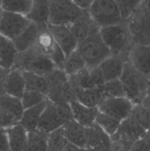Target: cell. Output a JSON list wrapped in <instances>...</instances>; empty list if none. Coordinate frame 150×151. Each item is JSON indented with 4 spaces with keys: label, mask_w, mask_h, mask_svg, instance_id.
Segmentation results:
<instances>
[{
    "label": "cell",
    "mask_w": 150,
    "mask_h": 151,
    "mask_svg": "<svg viewBox=\"0 0 150 151\" xmlns=\"http://www.w3.org/2000/svg\"><path fill=\"white\" fill-rule=\"evenodd\" d=\"M99 33L112 55L128 60L129 52L135 44L126 21L117 24L101 27Z\"/></svg>",
    "instance_id": "cell-1"
},
{
    "label": "cell",
    "mask_w": 150,
    "mask_h": 151,
    "mask_svg": "<svg viewBox=\"0 0 150 151\" xmlns=\"http://www.w3.org/2000/svg\"><path fill=\"white\" fill-rule=\"evenodd\" d=\"M120 80L124 88L126 97L134 105L141 104L148 93L150 78L126 61Z\"/></svg>",
    "instance_id": "cell-2"
},
{
    "label": "cell",
    "mask_w": 150,
    "mask_h": 151,
    "mask_svg": "<svg viewBox=\"0 0 150 151\" xmlns=\"http://www.w3.org/2000/svg\"><path fill=\"white\" fill-rule=\"evenodd\" d=\"M13 69L46 76L56 68L49 56L33 45L25 51L18 52Z\"/></svg>",
    "instance_id": "cell-3"
},
{
    "label": "cell",
    "mask_w": 150,
    "mask_h": 151,
    "mask_svg": "<svg viewBox=\"0 0 150 151\" xmlns=\"http://www.w3.org/2000/svg\"><path fill=\"white\" fill-rule=\"evenodd\" d=\"M76 50L84 59L88 69L98 67L105 59L112 55L99 32L90 35L79 42Z\"/></svg>",
    "instance_id": "cell-4"
},
{
    "label": "cell",
    "mask_w": 150,
    "mask_h": 151,
    "mask_svg": "<svg viewBox=\"0 0 150 151\" xmlns=\"http://www.w3.org/2000/svg\"><path fill=\"white\" fill-rule=\"evenodd\" d=\"M88 12L100 28L124 22L116 0H94Z\"/></svg>",
    "instance_id": "cell-5"
},
{
    "label": "cell",
    "mask_w": 150,
    "mask_h": 151,
    "mask_svg": "<svg viewBox=\"0 0 150 151\" xmlns=\"http://www.w3.org/2000/svg\"><path fill=\"white\" fill-rule=\"evenodd\" d=\"M126 22L134 44L150 46V13L142 4Z\"/></svg>",
    "instance_id": "cell-6"
},
{
    "label": "cell",
    "mask_w": 150,
    "mask_h": 151,
    "mask_svg": "<svg viewBox=\"0 0 150 151\" xmlns=\"http://www.w3.org/2000/svg\"><path fill=\"white\" fill-rule=\"evenodd\" d=\"M82 11L73 0H49L48 24L70 26Z\"/></svg>",
    "instance_id": "cell-7"
},
{
    "label": "cell",
    "mask_w": 150,
    "mask_h": 151,
    "mask_svg": "<svg viewBox=\"0 0 150 151\" xmlns=\"http://www.w3.org/2000/svg\"><path fill=\"white\" fill-rule=\"evenodd\" d=\"M31 24L26 16L4 11H0V35L13 41L21 35Z\"/></svg>",
    "instance_id": "cell-8"
},
{
    "label": "cell",
    "mask_w": 150,
    "mask_h": 151,
    "mask_svg": "<svg viewBox=\"0 0 150 151\" xmlns=\"http://www.w3.org/2000/svg\"><path fill=\"white\" fill-rule=\"evenodd\" d=\"M134 103L126 97L106 98L99 106V111L122 122L132 114Z\"/></svg>",
    "instance_id": "cell-9"
},
{
    "label": "cell",
    "mask_w": 150,
    "mask_h": 151,
    "mask_svg": "<svg viewBox=\"0 0 150 151\" xmlns=\"http://www.w3.org/2000/svg\"><path fill=\"white\" fill-rule=\"evenodd\" d=\"M146 133V130L130 116L121 122L117 132L111 137V139L130 149L132 145L144 137Z\"/></svg>",
    "instance_id": "cell-10"
},
{
    "label": "cell",
    "mask_w": 150,
    "mask_h": 151,
    "mask_svg": "<svg viewBox=\"0 0 150 151\" xmlns=\"http://www.w3.org/2000/svg\"><path fill=\"white\" fill-rule=\"evenodd\" d=\"M48 29L55 44L63 50L67 57L76 50L78 42L69 26L48 24Z\"/></svg>",
    "instance_id": "cell-11"
},
{
    "label": "cell",
    "mask_w": 150,
    "mask_h": 151,
    "mask_svg": "<svg viewBox=\"0 0 150 151\" xmlns=\"http://www.w3.org/2000/svg\"><path fill=\"white\" fill-rule=\"evenodd\" d=\"M66 123L57 111L56 105L47 100L46 106L41 114L38 131L48 135L52 131L61 128Z\"/></svg>",
    "instance_id": "cell-12"
},
{
    "label": "cell",
    "mask_w": 150,
    "mask_h": 151,
    "mask_svg": "<svg viewBox=\"0 0 150 151\" xmlns=\"http://www.w3.org/2000/svg\"><path fill=\"white\" fill-rule=\"evenodd\" d=\"M78 44L93 34L99 32L100 27L88 13L83 10L80 16L69 26Z\"/></svg>",
    "instance_id": "cell-13"
},
{
    "label": "cell",
    "mask_w": 150,
    "mask_h": 151,
    "mask_svg": "<svg viewBox=\"0 0 150 151\" xmlns=\"http://www.w3.org/2000/svg\"><path fill=\"white\" fill-rule=\"evenodd\" d=\"M45 77L48 84L47 100L54 103L63 102L61 93L63 86L68 81V75L63 70L54 69Z\"/></svg>",
    "instance_id": "cell-14"
},
{
    "label": "cell",
    "mask_w": 150,
    "mask_h": 151,
    "mask_svg": "<svg viewBox=\"0 0 150 151\" xmlns=\"http://www.w3.org/2000/svg\"><path fill=\"white\" fill-rule=\"evenodd\" d=\"M128 61L150 78V46L135 44L129 53Z\"/></svg>",
    "instance_id": "cell-15"
},
{
    "label": "cell",
    "mask_w": 150,
    "mask_h": 151,
    "mask_svg": "<svg viewBox=\"0 0 150 151\" xmlns=\"http://www.w3.org/2000/svg\"><path fill=\"white\" fill-rule=\"evenodd\" d=\"M64 137L69 144L82 148L87 147V128L71 119L62 127Z\"/></svg>",
    "instance_id": "cell-16"
},
{
    "label": "cell",
    "mask_w": 150,
    "mask_h": 151,
    "mask_svg": "<svg viewBox=\"0 0 150 151\" xmlns=\"http://www.w3.org/2000/svg\"><path fill=\"white\" fill-rule=\"evenodd\" d=\"M126 61L128 60L123 58L113 55L105 59L98 66L101 71L104 83L120 79L123 73L124 63Z\"/></svg>",
    "instance_id": "cell-17"
},
{
    "label": "cell",
    "mask_w": 150,
    "mask_h": 151,
    "mask_svg": "<svg viewBox=\"0 0 150 151\" xmlns=\"http://www.w3.org/2000/svg\"><path fill=\"white\" fill-rule=\"evenodd\" d=\"M73 119L83 126L88 128L95 123L99 113L98 108H91L82 104L77 100L70 103Z\"/></svg>",
    "instance_id": "cell-18"
},
{
    "label": "cell",
    "mask_w": 150,
    "mask_h": 151,
    "mask_svg": "<svg viewBox=\"0 0 150 151\" xmlns=\"http://www.w3.org/2000/svg\"><path fill=\"white\" fill-rule=\"evenodd\" d=\"M111 137L98 125L94 123L87 128L86 149L111 148Z\"/></svg>",
    "instance_id": "cell-19"
},
{
    "label": "cell",
    "mask_w": 150,
    "mask_h": 151,
    "mask_svg": "<svg viewBox=\"0 0 150 151\" xmlns=\"http://www.w3.org/2000/svg\"><path fill=\"white\" fill-rule=\"evenodd\" d=\"M47 25H39L31 22L29 26L13 41L18 52H24L32 47L36 42L40 32Z\"/></svg>",
    "instance_id": "cell-20"
},
{
    "label": "cell",
    "mask_w": 150,
    "mask_h": 151,
    "mask_svg": "<svg viewBox=\"0 0 150 151\" xmlns=\"http://www.w3.org/2000/svg\"><path fill=\"white\" fill-rule=\"evenodd\" d=\"M46 103L47 100L33 107L24 109L19 123L28 132L36 131L38 129L41 114L46 106Z\"/></svg>",
    "instance_id": "cell-21"
},
{
    "label": "cell",
    "mask_w": 150,
    "mask_h": 151,
    "mask_svg": "<svg viewBox=\"0 0 150 151\" xmlns=\"http://www.w3.org/2000/svg\"><path fill=\"white\" fill-rule=\"evenodd\" d=\"M5 93L9 95L21 99L25 92V81L23 73L17 69H12L5 81Z\"/></svg>",
    "instance_id": "cell-22"
},
{
    "label": "cell",
    "mask_w": 150,
    "mask_h": 151,
    "mask_svg": "<svg viewBox=\"0 0 150 151\" xmlns=\"http://www.w3.org/2000/svg\"><path fill=\"white\" fill-rule=\"evenodd\" d=\"M29 21L39 25H46L49 19V0H32L29 13L26 15Z\"/></svg>",
    "instance_id": "cell-23"
},
{
    "label": "cell",
    "mask_w": 150,
    "mask_h": 151,
    "mask_svg": "<svg viewBox=\"0 0 150 151\" xmlns=\"http://www.w3.org/2000/svg\"><path fill=\"white\" fill-rule=\"evenodd\" d=\"M7 133L10 151H24L28 131L21 125L17 123L7 128Z\"/></svg>",
    "instance_id": "cell-24"
},
{
    "label": "cell",
    "mask_w": 150,
    "mask_h": 151,
    "mask_svg": "<svg viewBox=\"0 0 150 151\" xmlns=\"http://www.w3.org/2000/svg\"><path fill=\"white\" fill-rule=\"evenodd\" d=\"M18 52L13 41L0 35V66L13 69Z\"/></svg>",
    "instance_id": "cell-25"
},
{
    "label": "cell",
    "mask_w": 150,
    "mask_h": 151,
    "mask_svg": "<svg viewBox=\"0 0 150 151\" xmlns=\"http://www.w3.org/2000/svg\"><path fill=\"white\" fill-rule=\"evenodd\" d=\"M22 73L24 78L26 91H37L46 97L48 93V84L45 76L29 72H23Z\"/></svg>",
    "instance_id": "cell-26"
},
{
    "label": "cell",
    "mask_w": 150,
    "mask_h": 151,
    "mask_svg": "<svg viewBox=\"0 0 150 151\" xmlns=\"http://www.w3.org/2000/svg\"><path fill=\"white\" fill-rule=\"evenodd\" d=\"M105 99L101 87L91 89H82L76 95V100L91 108H98Z\"/></svg>",
    "instance_id": "cell-27"
},
{
    "label": "cell",
    "mask_w": 150,
    "mask_h": 151,
    "mask_svg": "<svg viewBox=\"0 0 150 151\" xmlns=\"http://www.w3.org/2000/svg\"><path fill=\"white\" fill-rule=\"evenodd\" d=\"M0 109L13 115L19 122L24 111L21 99L7 94L0 96Z\"/></svg>",
    "instance_id": "cell-28"
},
{
    "label": "cell",
    "mask_w": 150,
    "mask_h": 151,
    "mask_svg": "<svg viewBox=\"0 0 150 151\" xmlns=\"http://www.w3.org/2000/svg\"><path fill=\"white\" fill-rule=\"evenodd\" d=\"M47 136L38 130L28 132L24 151H48Z\"/></svg>",
    "instance_id": "cell-29"
},
{
    "label": "cell",
    "mask_w": 150,
    "mask_h": 151,
    "mask_svg": "<svg viewBox=\"0 0 150 151\" xmlns=\"http://www.w3.org/2000/svg\"><path fill=\"white\" fill-rule=\"evenodd\" d=\"M32 0H2L1 10L26 16L29 13Z\"/></svg>",
    "instance_id": "cell-30"
},
{
    "label": "cell",
    "mask_w": 150,
    "mask_h": 151,
    "mask_svg": "<svg viewBox=\"0 0 150 151\" xmlns=\"http://www.w3.org/2000/svg\"><path fill=\"white\" fill-rule=\"evenodd\" d=\"M86 67V64L77 50L74 51L67 57L63 71L68 76L75 75Z\"/></svg>",
    "instance_id": "cell-31"
},
{
    "label": "cell",
    "mask_w": 150,
    "mask_h": 151,
    "mask_svg": "<svg viewBox=\"0 0 150 151\" xmlns=\"http://www.w3.org/2000/svg\"><path fill=\"white\" fill-rule=\"evenodd\" d=\"M55 42H54L51 32L48 29V25L44 28L40 32L35 44H34L41 52L49 55L52 50Z\"/></svg>",
    "instance_id": "cell-32"
},
{
    "label": "cell",
    "mask_w": 150,
    "mask_h": 151,
    "mask_svg": "<svg viewBox=\"0 0 150 151\" xmlns=\"http://www.w3.org/2000/svg\"><path fill=\"white\" fill-rule=\"evenodd\" d=\"M95 123L98 125L104 132L107 133L110 137H112L117 132L121 122L99 111L96 118Z\"/></svg>",
    "instance_id": "cell-33"
},
{
    "label": "cell",
    "mask_w": 150,
    "mask_h": 151,
    "mask_svg": "<svg viewBox=\"0 0 150 151\" xmlns=\"http://www.w3.org/2000/svg\"><path fill=\"white\" fill-rule=\"evenodd\" d=\"M48 151H64L69 144L63 134L62 128L52 131L47 136Z\"/></svg>",
    "instance_id": "cell-34"
},
{
    "label": "cell",
    "mask_w": 150,
    "mask_h": 151,
    "mask_svg": "<svg viewBox=\"0 0 150 151\" xmlns=\"http://www.w3.org/2000/svg\"><path fill=\"white\" fill-rule=\"evenodd\" d=\"M101 88L105 99L110 97H126L124 88L120 79L104 83L101 86Z\"/></svg>",
    "instance_id": "cell-35"
},
{
    "label": "cell",
    "mask_w": 150,
    "mask_h": 151,
    "mask_svg": "<svg viewBox=\"0 0 150 151\" xmlns=\"http://www.w3.org/2000/svg\"><path fill=\"white\" fill-rule=\"evenodd\" d=\"M131 116L134 118L146 130L150 127V109L142 104L135 105Z\"/></svg>",
    "instance_id": "cell-36"
},
{
    "label": "cell",
    "mask_w": 150,
    "mask_h": 151,
    "mask_svg": "<svg viewBox=\"0 0 150 151\" xmlns=\"http://www.w3.org/2000/svg\"><path fill=\"white\" fill-rule=\"evenodd\" d=\"M21 102L24 109L37 106L47 100L44 94L32 91H25L21 97Z\"/></svg>",
    "instance_id": "cell-37"
},
{
    "label": "cell",
    "mask_w": 150,
    "mask_h": 151,
    "mask_svg": "<svg viewBox=\"0 0 150 151\" xmlns=\"http://www.w3.org/2000/svg\"><path fill=\"white\" fill-rule=\"evenodd\" d=\"M124 20L126 21L138 7H140L144 0H116Z\"/></svg>",
    "instance_id": "cell-38"
},
{
    "label": "cell",
    "mask_w": 150,
    "mask_h": 151,
    "mask_svg": "<svg viewBox=\"0 0 150 151\" xmlns=\"http://www.w3.org/2000/svg\"><path fill=\"white\" fill-rule=\"evenodd\" d=\"M76 80L79 83V86L82 89H91V88H99L96 87L94 79H93L92 75H91V69L85 67L80 72H78L75 75Z\"/></svg>",
    "instance_id": "cell-39"
},
{
    "label": "cell",
    "mask_w": 150,
    "mask_h": 151,
    "mask_svg": "<svg viewBox=\"0 0 150 151\" xmlns=\"http://www.w3.org/2000/svg\"><path fill=\"white\" fill-rule=\"evenodd\" d=\"M49 56L50 59L51 60L56 69L63 70L67 56L58 45H57L56 44H54V47H53L52 50H51Z\"/></svg>",
    "instance_id": "cell-40"
},
{
    "label": "cell",
    "mask_w": 150,
    "mask_h": 151,
    "mask_svg": "<svg viewBox=\"0 0 150 151\" xmlns=\"http://www.w3.org/2000/svg\"><path fill=\"white\" fill-rule=\"evenodd\" d=\"M19 123V120L13 115L0 109V128H7Z\"/></svg>",
    "instance_id": "cell-41"
},
{
    "label": "cell",
    "mask_w": 150,
    "mask_h": 151,
    "mask_svg": "<svg viewBox=\"0 0 150 151\" xmlns=\"http://www.w3.org/2000/svg\"><path fill=\"white\" fill-rule=\"evenodd\" d=\"M130 151H149L150 150V137L146 133L145 135L131 146Z\"/></svg>",
    "instance_id": "cell-42"
},
{
    "label": "cell",
    "mask_w": 150,
    "mask_h": 151,
    "mask_svg": "<svg viewBox=\"0 0 150 151\" xmlns=\"http://www.w3.org/2000/svg\"><path fill=\"white\" fill-rule=\"evenodd\" d=\"M11 69H5L0 66V96L5 94V81L9 72Z\"/></svg>",
    "instance_id": "cell-43"
},
{
    "label": "cell",
    "mask_w": 150,
    "mask_h": 151,
    "mask_svg": "<svg viewBox=\"0 0 150 151\" xmlns=\"http://www.w3.org/2000/svg\"><path fill=\"white\" fill-rule=\"evenodd\" d=\"M9 142L7 129L0 128V151H8Z\"/></svg>",
    "instance_id": "cell-44"
},
{
    "label": "cell",
    "mask_w": 150,
    "mask_h": 151,
    "mask_svg": "<svg viewBox=\"0 0 150 151\" xmlns=\"http://www.w3.org/2000/svg\"><path fill=\"white\" fill-rule=\"evenodd\" d=\"M94 0H73L76 6L82 10H88Z\"/></svg>",
    "instance_id": "cell-45"
},
{
    "label": "cell",
    "mask_w": 150,
    "mask_h": 151,
    "mask_svg": "<svg viewBox=\"0 0 150 151\" xmlns=\"http://www.w3.org/2000/svg\"><path fill=\"white\" fill-rule=\"evenodd\" d=\"M111 151H130L129 148L126 147V146L123 145L121 143L117 142L112 141V147Z\"/></svg>",
    "instance_id": "cell-46"
},
{
    "label": "cell",
    "mask_w": 150,
    "mask_h": 151,
    "mask_svg": "<svg viewBox=\"0 0 150 151\" xmlns=\"http://www.w3.org/2000/svg\"><path fill=\"white\" fill-rule=\"evenodd\" d=\"M64 151H87L86 148H82V147H77V146L73 145L71 144H68L65 148Z\"/></svg>",
    "instance_id": "cell-47"
},
{
    "label": "cell",
    "mask_w": 150,
    "mask_h": 151,
    "mask_svg": "<svg viewBox=\"0 0 150 151\" xmlns=\"http://www.w3.org/2000/svg\"><path fill=\"white\" fill-rule=\"evenodd\" d=\"M141 4L145 7L146 10H147L150 13V0H144Z\"/></svg>",
    "instance_id": "cell-48"
},
{
    "label": "cell",
    "mask_w": 150,
    "mask_h": 151,
    "mask_svg": "<svg viewBox=\"0 0 150 151\" xmlns=\"http://www.w3.org/2000/svg\"><path fill=\"white\" fill-rule=\"evenodd\" d=\"M87 151H111V148H94V149H87Z\"/></svg>",
    "instance_id": "cell-49"
},
{
    "label": "cell",
    "mask_w": 150,
    "mask_h": 151,
    "mask_svg": "<svg viewBox=\"0 0 150 151\" xmlns=\"http://www.w3.org/2000/svg\"><path fill=\"white\" fill-rule=\"evenodd\" d=\"M146 134H147V135L150 137V127L149 128V129L146 131Z\"/></svg>",
    "instance_id": "cell-50"
},
{
    "label": "cell",
    "mask_w": 150,
    "mask_h": 151,
    "mask_svg": "<svg viewBox=\"0 0 150 151\" xmlns=\"http://www.w3.org/2000/svg\"><path fill=\"white\" fill-rule=\"evenodd\" d=\"M1 1H2V0H0V5H1Z\"/></svg>",
    "instance_id": "cell-51"
},
{
    "label": "cell",
    "mask_w": 150,
    "mask_h": 151,
    "mask_svg": "<svg viewBox=\"0 0 150 151\" xmlns=\"http://www.w3.org/2000/svg\"><path fill=\"white\" fill-rule=\"evenodd\" d=\"M0 11H1V8H0Z\"/></svg>",
    "instance_id": "cell-52"
},
{
    "label": "cell",
    "mask_w": 150,
    "mask_h": 151,
    "mask_svg": "<svg viewBox=\"0 0 150 151\" xmlns=\"http://www.w3.org/2000/svg\"><path fill=\"white\" fill-rule=\"evenodd\" d=\"M8 151H10V150H8Z\"/></svg>",
    "instance_id": "cell-53"
},
{
    "label": "cell",
    "mask_w": 150,
    "mask_h": 151,
    "mask_svg": "<svg viewBox=\"0 0 150 151\" xmlns=\"http://www.w3.org/2000/svg\"><path fill=\"white\" fill-rule=\"evenodd\" d=\"M149 151H150V150H149Z\"/></svg>",
    "instance_id": "cell-54"
}]
</instances>
